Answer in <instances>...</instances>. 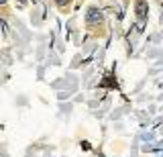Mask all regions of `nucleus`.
<instances>
[{
  "instance_id": "obj_1",
  "label": "nucleus",
  "mask_w": 163,
  "mask_h": 157,
  "mask_svg": "<svg viewBox=\"0 0 163 157\" xmlns=\"http://www.w3.org/2000/svg\"><path fill=\"white\" fill-rule=\"evenodd\" d=\"M135 10H137V16H139V19L145 20V19H147V12H149V4L145 2V0H139V2H137V8H135Z\"/></svg>"
},
{
  "instance_id": "obj_2",
  "label": "nucleus",
  "mask_w": 163,
  "mask_h": 157,
  "mask_svg": "<svg viewBox=\"0 0 163 157\" xmlns=\"http://www.w3.org/2000/svg\"><path fill=\"white\" fill-rule=\"evenodd\" d=\"M100 20H102V12L96 10V8H92L88 12V23H100Z\"/></svg>"
},
{
  "instance_id": "obj_3",
  "label": "nucleus",
  "mask_w": 163,
  "mask_h": 157,
  "mask_svg": "<svg viewBox=\"0 0 163 157\" xmlns=\"http://www.w3.org/2000/svg\"><path fill=\"white\" fill-rule=\"evenodd\" d=\"M55 2H57V4H59V6H63L65 2H67V0H55Z\"/></svg>"
},
{
  "instance_id": "obj_4",
  "label": "nucleus",
  "mask_w": 163,
  "mask_h": 157,
  "mask_svg": "<svg viewBox=\"0 0 163 157\" xmlns=\"http://www.w3.org/2000/svg\"><path fill=\"white\" fill-rule=\"evenodd\" d=\"M4 2H6V0H0V4H4Z\"/></svg>"
},
{
  "instance_id": "obj_5",
  "label": "nucleus",
  "mask_w": 163,
  "mask_h": 157,
  "mask_svg": "<svg viewBox=\"0 0 163 157\" xmlns=\"http://www.w3.org/2000/svg\"><path fill=\"white\" fill-rule=\"evenodd\" d=\"M19 2H25V0H19Z\"/></svg>"
}]
</instances>
